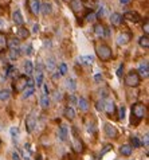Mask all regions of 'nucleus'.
<instances>
[{"mask_svg": "<svg viewBox=\"0 0 149 160\" xmlns=\"http://www.w3.org/2000/svg\"><path fill=\"white\" fill-rule=\"evenodd\" d=\"M132 116L136 118L134 120V124H138L144 117L147 116V106L144 105V104H141V102H137V104H134L132 106Z\"/></svg>", "mask_w": 149, "mask_h": 160, "instance_id": "obj_1", "label": "nucleus"}, {"mask_svg": "<svg viewBox=\"0 0 149 160\" xmlns=\"http://www.w3.org/2000/svg\"><path fill=\"white\" fill-rule=\"evenodd\" d=\"M97 55L101 61L103 62H108L112 59V55H113V51L112 48L108 46V44H99L97 46Z\"/></svg>", "mask_w": 149, "mask_h": 160, "instance_id": "obj_2", "label": "nucleus"}, {"mask_svg": "<svg viewBox=\"0 0 149 160\" xmlns=\"http://www.w3.org/2000/svg\"><path fill=\"white\" fill-rule=\"evenodd\" d=\"M140 81H141V78L138 77V74L136 70H130V72L126 74L125 77V85L126 86H130V88H136L140 85Z\"/></svg>", "mask_w": 149, "mask_h": 160, "instance_id": "obj_3", "label": "nucleus"}, {"mask_svg": "<svg viewBox=\"0 0 149 160\" xmlns=\"http://www.w3.org/2000/svg\"><path fill=\"white\" fill-rule=\"evenodd\" d=\"M138 74V77L140 78H148V75H149V65H148V62H142L141 65H140V68L138 70H136Z\"/></svg>", "mask_w": 149, "mask_h": 160, "instance_id": "obj_4", "label": "nucleus"}, {"mask_svg": "<svg viewBox=\"0 0 149 160\" xmlns=\"http://www.w3.org/2000/svg\"><path fill=\"white\" fill-rule=\"evenodd\" d=\"M26 82H27V78H26V75H20V77L17 78V81L14 83L15 92H23L24 88H26Z\"/></svg>", "mask_w": 149, "mask_h": 160, "instance_id": "obj_5", "label": "nucleus"}, {"mask_svg": "<svg viewBox=\"0 0 149 160\" xmlns=\"http://www.w3.org/2000/svg\"><path fill=\"white\" fill-rule=\"evenodd\" d=\"M105 133H106V136L110 137V139H116L118 135V131L113 124H106V125H105Z\"/></svg>", "mask_w": 149, "mask_h": 160, "instance_id": "obj_6", "label": "nucleus"}, {"mask_svg": "<svg viewBox=\"0 0 149 160\" xmlns=\"http://www.w3.org/2000/svg\"><path fill=\"white\" fill-rule=\"evenodd\" d=\"M124 19L129 20V22H133V23H137V22H140V19H141V16H140L136 11H128V12H125Z\"/></svg>", "mask_w": 149, "mask_h": 160, "instance_id": "obj_7", "label": "nucleus"}, {"mask_svg": "<svg viewBox=\"0 0 149 160\" xmlns=\"http://www.w3.org/2000/svg\"><path fill=\"white\" fill-rule=\"evenodd\" d=\"M130 39H132V35H130L129 32H121L117 37V43L120 44V46H124V44L129 43Z\"/></svg>", "mask_w": 149, "mask_h": 160, "instance_id": "obj_8", "label": "nucleus"}, {"mask_svg": "<svg viewBox=\"0 0 149 160\" xmlns=\"http://www.w3.org/2000/svg\"><path fill=\"white\" fill-rule=\"evenodd\" d=\"M103 112H106L108 116H113L116 113V105L113 101H106L103 106Z\"/></svg>", "mask_w": 149, "mask_h": 160, "instance_id": "obj_9", "label": "nucleus"}, {"mask_svg": "<svg viewBox=\"0 0 149 160\" xmlns=\"http://www.w3.org/2000/svg\"><path fill=\"white\" fill-rule=\"evenodd\" d=\"M12 22H14L16 26H23L24 19H23V15H22L20 10L14 11V14H12Z\"/></svg>", "mask_w": 149, "mask_h": 160, "instance_id": "obj_10", "label": "nucleus"}, {"mask_svg": "<svg viewBox=\"0 0 149 160\" xmlns=\"http://www.w3.org/2000/svg\"><path fill=\"white\" fill-rule=\"evenodd\" d=\"M35 127H36V121H35V117L34 116H28L26 118V128H27V132L31 133L34 132Z\"/></svg>", "mask_w": 149, "mask_h": 160, "instance_id": "obj_11", "label": "nucleus"}, {"mask_svg": "<svg viewBox=\"0 0 149 160\" xmlns=\"http://www.w3.org/2000/svg\"><path fill=\"white\" fill-rule=\"evenodd\" d=\"M30 10L34 15H38L41 12V2L39 0H30Z\"/></svg>", "mask_w": 149, "mask_h": 160, "instance_id": "obj_12", "label": "nucleus"}, {"mask_svg": "<svg viewBox=\"0 0 149 160\" xmlns=\"http://www.w3.org/2000/svg\"><path fill=\"white\" fill-rule=\"evenodd\" d=\"M58 137L60 141H66L67 137H69V129L66 125H60L59 127V131H58Z\"/></svg>", "mask_w": 149, "mask_h": 160, "instance_id": "obj_13", "label": "nucleus"}, {"mask_svg": "<svg viewBox=\"0 0 149 160\" xmlns=\"http://www.w3.org/2000/svg\"><path fill=\"white\" fill-rule=\"evenodd\" d=\"M77 105L82 112H87V110H89V102H87L85 97H79V98L77 100Z\"/></svg>", "mask_w": 149, "mask_h": 160, "instance_id": "obj_14", "label": "nucleus"}, {"mask_svg": "<svg viewBox=\"0 0 149 160\" xmlns=\"http://www.w3.org/2000/svg\"><path fill=\"white\" fill-rule=\"evenodd\" d=\"M70 7L74 12H79L83 8V3L82 0H70Z\"/></svg>", "mask_w": 149, "mask_h": 160, "instance_id": "obj_15", "label": "nucleus"}, {"mask_svg": "<svg viewBox=\"0 0 149 160\" xmlns=\"http://www.w3.org/2000/svg\"><path fill=\"white\" fill-rule=\"evenodd\" d=\"M132 152H133V148L130 147V144H124L120 147V153L122 156H130Z\"/></svg>", "mask_w": 149, "mask_h": 160, "instance_id": "obj_16", "label": "nucleus"}, {"mask_svg": "<svg viewBox=\"0 0 149 160\" xmlns=\"http://www.w3.org/2000/svg\"><path fill=\"white\" fill-rule=\"evenodd\" d=\"M110 22L113 26H120L122 23V15L118 14V12H114V14H112V16H110Z\"/></svg>", "mask_w": 149, "mask_h": 160, "instance_id": "obj_17", "label": "nucleus"}, {"mask_svg": "<svg viewBox=\"0 0 149 160\" xmlns=\"http://www.w3.org/2000/svg\"><path fill=\"white\" fill-rule=\"evenodd\" d=\"M55 68H56V62H55L54 57H50V58H47V61H46V69L49 70V72H54Z\"/></svg>", "mask_w": 149, "mask_h": 160, "instance_id": "obj_18", "label": "nucleus"}, {"mask_svg": "<svg viewBox=\"0 0 149 160\" xmlns=\"http://www.w3.org/2000/svg\"><path fill=\"white\" fill-rule=\"evenodd\" d=\"M65 117H66L67 120H74L75 118V110H74L73 106H67L66 109H65Z\"/></svg>", "mask_w": 149, "mask_h": 160, "instance_id": "obj_19", "label": "nucleus"}, {"mask_svg": "<svg viewBox=\"0 0 149 160\" xmlns=\"http://www.w3.org/2000/svg\"><path fill=\"white\" fill-rule=\"evenodd\" d=\"M94 32H95V35L97 37H99V38H103L105 37V27L101 23H97L94 26Z\"/></svg>", "mask_w": 149, "mask_h": 160, "instance_id": "obj_20", "label": "nucleus"}, {"mask_svg": "<svg viewBox=\"0 0 149 160\" xmlns=\"http://www.w3.org/2000/svg\"><path fill=\"white\" fill-rule=\"evenodd\" d=\"M51 4L50 3H43V4H41V12H42V14L43 15H45V16H47V15H50L51 14Z\"/></svg>", "mask_w": 149, "mask_h": 160, "instance_id": "obj_21", "label": "nucleus"}, {"mask_svg": "<svg viewBox=\"0 0 149 160\" xmlns=\"http://www.w3.org/2000/svg\"><path fill=\"white\" fill-rule=\"evenodd\" d=\"M30 37V31L26 27H20L17 30V38L19 39H27Z\"/></svg>", "mask_w": 149, "mask_h": 160, "instance_id": "obj_22", "label": "nucleus"}, {"mask_svg": "<svg viewBox=\"0 0 149 160\" xmlns=\"http://www.w3.org/2000/svg\"><path fill=\"white\" fill-rule=\"evenodd\" d=\"M138 44L141 47H144V48H149V38H148V35H142V37H140V39H138Z\"/></svg>", "mask_w": 149, "mask_h": 160, "instance_id": "obj_23", "label": "nucleus"}, {"mask_svg": "<svg viewBox=\"0 0 149 160\" xmlns=\"http://www.w3.org/2000/svg\"><path fill=\"white\" fill-rule=\"evenodd\" d=\"M23 66H24L26 74H27V75H31L32 72H34V65H32V62H31V61H26Z\"/></svg>", "mask_w": 149, "mask_h": 160, "instance_id": "obj_24", "label": "nucleus"}, {"mask_svg": "<svg viewBox=\"0 0 149 160\" xmlns=\"http://www.w3.org/2000/svg\"><path fill=\"white\" fill-rule=\"evenodd\" d=\"M7 44H8V47H10V50H15V48H19L20 42L17 38H14V39H10Z\"/></svg>", "mask_w": 149, "mask_h": 160, "instance_id": "obj_25", "label": "nucleus"}, {"mask_svg": "<svg viewBox=\"0 0 149 160\" xmlns=\"http://www.w3.org/2000/svg\"><path fill=\"white\" fill-rule=\"evenodd\" d=\"M78 61H81V63H85V65H93L94 57L93 55H85V57H81V58H78Z\"/></svg>", "mask_w": 149, "mask_h": 160, "instance_id": "obj_26", "label": "nucleus"}, {"mask_svg": "<svg viewBox=\"0 0 149 160\" xmlns=\"http://www.w3.org/2000/svg\"><path fill=\"white\" fill-rule=\"evenodd\" d=\"M23 160H32V158H31V149H30V144H26L24 145Z\"/></svg>", "mask_w": 149, "mask_h": 160, "instance_id": "obj_27", "label": "nucleus"}, {"mask_svg": "<svg viewBox=\"0 0 149 160\" xmlns=\"http://www.w3.org/2000/svg\"><path fill=\"white\" fill-rule=\"evenodd\" d=\"M11 97V92L8 89H2L0 90V101H7Z\"/></svg>", "mask_w": 149, "mask_h": 160, "instance_id": "obj_28", "label": "nucleus"}, {"mask_svg": "<svg viewBox=\"0 0 149 160\" xmlns=\"http://www.w3.org/2000/svg\"><path fill=\"white\" fill-rule=\"evenodd\" d=\"M11 61H16L20 57V48H15V50H10V54H8Z\"/></svg>", "mask_w": 149, "mask_h": 160, "instance_id": "obj_29", "label": "nucleus"}, {"mask_svg": "<svg viewBox=\"0 0 149 160\" xmlns=\"http://www.w3.org/2000/svg\"><path fill=\"white\" fill-rule=\"evenodd\" d=\"M41 106L43 109H47L50 106V98H49V96H45L43 94L41 97Z\"/></svg>", "mask_w": 149, "mask_h": 160, "instance_id": "obj_30", "label": "nucleus"}, {"mask_svg": "<svg viewBox=\"0 0 149 160\" xmlns=\"http://www.w3.org/2000/svg\"><path fill=\"white\" fill-rule=\"evenodd\" d=\"M34 92H35V88H27L26 86L24 90H23V98H30V97L34 94Z\"/></svg>", "mask_w": 149, "mask_h": 160, "instance_id": "obj_31", "label": "nucleus"}, {"mask_svg": "<svg viewBox=\"0 0 149 160\" xmlns=\"http://www.w3.org/2000/svg\"><path fill=\"white\" fill-rule=\"evenodd\" d=\"M66 83H67V89H70V90H75L77 89V83H75V79L74 78H69Z\"/></svg>", "mask_w": 149, "mask_h": 160, "instance_id": "obj_32", "label": "nucleus"}, {"mask_svg": "<svg viewBox=\"0 0 149 160\" xmlns=\"http://www.w3.org/2000/svg\"><path fill=\"white\" fill-rule=\"evenodd\" d=\"M74 149H75L77 152H82L83 151V145L81 143V140H78V139L74 140Z\"/></svg>", "mask_w": 149, "mask_h": 160, "instance_id": "obj_33", "label": "nucleus"}, {"mask_svg": "<svg viewBox=\"0 0 149 160\" xmlns=\"http://www.w3.org/2000/svg\"><path fill=\"white\" fill-rule=\"evenodd\" d=\"M130 141H132V145H130L132 148H140V147H141V141H140L138 137L133 136V137H132V140H130Z\"/></svg>", "mask_w": 149, "mask_h": 160, "instance_id": "obj_34", "label": "nucleus"}, {"mask_svg": "<svg viewBox=\"0 0 149 160\" xmlns=\"http://www.w3.org/2000/svg\"><path fill=\"white\" fill-rule=\"evenodd\" d=\"M10 132H11V136L14 137V140L17 141V139H19V129H17L16 127H12L10 129Z\"/></svg>", "mask_w": 149, "mask_h": 160, "instance_id": "obj_35", "label": "nucleus"}, {"mask_svg": "<svg viewBox=\"0 0 149 160\" xmlns=\"http://www.w3.org/2000/svg\"><path fill=\"white\" fill-rule=\"evenodd\" d=\"M36 85L38 86H42L43 85V73H36Z\"/></svg>", "mask_w": 149, "mask_h": 160, "instance_id": "obj_36", "label": "nucleus"}, {"mask_svg": "<svg viewBox=\"0 0 149 160\" xmlns=\"http://www.w3.org/2000/svg\"><path fill=\"white\" fill-rule=\"evenodd\" d=\"M59 74L60 75L67 74V65L66 63H60V66H59Z\"/></svg>", "mask_w": 149, "mask_h": 160, "instance_id": "obj_37", "label": "nucleus"}, {"mask_svg": "<svg viewBox=\"0 0 149 160\" xmlns=\"http://www.w3.org/2000/svg\"><path fill=\"white\" fill-rule=\"evenodd\" d=\"M95 18H97V16H95L94 12H90V14H87V15L85 16V19H86L87 22H94V20H95Z\"/></svg>", "mask_w": 149, "mask_h": 160, "instance_id": "obj_38", "label": "nucleus"}, {"mask_svg": "<svg viewBox=\"0 0 149 160\" xmlns=\"http://www.w3.org/2000/svg\"><path fill=\"white\" fill-rule=\"evenodd\" d=\"M103 106H105V101L103 100H101L97 102V109L99 110V112H103Z\"/></svg>", "mask_w": 149, "mask_h": 160, "instance_id": "obj_39", "label": "nucleus"}, {"mask_svg": "<svg viewBox=\"0 0 149 160\" xmlns=\"http://www.w3.org/2000/svg\"><path fill=\"white\" fill-rule=\"evenodd\" d=\"M26 86L27 88H35V81L32 78H27V82H26Z\"/></svg>", "mask_w": 149, "mask_h": 160, "instance_id": "obj_40", "label": "nucleus"}, {"mask_svg": "<svg viewBox=\"0 0 149 160\" xmlns=\"http://www.w3.org/2000/svg\"><path fill=\"white\" fill-rule=\"evenodd\" d=\"M125 106H121V108H120V116H118V118H120V120H124L125 118Z\"/></svg>", "mask_w": 149, "mask_h": 160, "instance_id": "obj_41", "label": "nucleus"}, {"mask_svg": "<svg viewBox=\"0 0 149 160\" xmlns=\"http://www.w3.org/2000/svg\"><path fill=\"white\" fill-rule=\"evenodd\" d=\"M85 4L89 8H94L95 7V2H94V0H85Z\"/></svg>", "mask_w": 149, "mask_h": 160, "instance_id": "obj_42", "label": "nucleus"}, {"mask_svg": "<svg viewBox=\"0 0 149 160\" xmlns=\"http://www.w3.org/2000/svg\"><path fill=\"white\" fill-rule=\"evenodd\" d=\"M122 73H124V66H120V68H118V70H117V75H118V77H122Z\"/></svg>", "mask_w": 149, "mask_h": 160, "instance_id": "obj_43", "label": "nucleus"}, {"mask_svg": "<svg viewBox=\"0 0 149 160\" xmlns=\"http://www.w3.org/2000/svg\"><path fill=\"white\" fill-rule=\"evenodd\" d=\"M94 79H95V82H101V81H102V75H101V74H95Z\"/></svg>", "mask_w": 149, "mask_h": 160, "instance_id": "obj_44", "label": "nucleus"}, {"mask_svg": "<svg viewBox=\"0 0 149 160\" xmlns=\"http://www.w3.org/2000/svg\"><path fill=\"white\" fill-rule=\"evenodd\" d=\"M144 31H145V35H148V32H149V23H148V20H145V26H144Z\"/></svg>", "mask_w": 149, "mask_h": 160, "instance_id": "obj_45", "label": "nucleus"}, {"mask_svg": "<svg viewBox=\"0 0 149 160\" xmlns=\"http://www.w3.org/2000/svg\"><path fill=\"white\" fill-rule=\"evenodd\" d=\"M12 160H20L19 153H17V152H14V153H12Z\"/></svg>", "mask_w": 149, "mask_h": 160, "instance_id": "obj_46", "label": "nucleus"}, {"mask_svg": "<svg viewBox=\"0 0 149 160\" xmlns=\"http://www.w3.org/2000/svg\"><path fill=\"white\" fill-rule=\"evenodd\" d=\"M60 78V74H59V72H55V74L52 75V79H54V81H56V79H59Z\"/></svg>", "mask_w": 149, "mask_h": 160, "instance_id": "obj_47", "label": "nucleus"}, {"mask_svg": "<svg viewBox=\"0 0 149 160\" xmlns=\"http://www.w3.org/2000/svg\"><path fill=\"white\" fill-rule=\"evenodd\" d=\"M39 31V24H34V27H32V32L34 34H36Z\"/></svg>", "mask_w": 149, "mask_h": 160, "instance_id": "obj_48", "label": "nucleus"}, {"mask_svg": "<svg viewBox=\"0 0 149 160\" xmlns=\"http://www.w3.org/2000/svg\"><path fill=\"white\" fill-rule=\"evenodd\" d=\"M26 52H27V55H31L32 54V46H31V44L27 47V51H26Z\"/></svg>", "mask_w": 149, "mask_h": 160, "instance_id": "obj_49", "label": "nucleus"}, {"mask_svg": "<svg viewBox=\"0 0 149 160\" xmlns=\"http://www.w3.org/2000/svg\"><path fill=\"white\" fill-rule=\"evenodd\" d=\"M70 102H71V104H77V98L74 96H70Z\"/></svg>", "mask_w": 149, "mask_h": 160, "instance_id": "obj_50", "label": "nucleus"}, {"mask_svg": "<svg viewBox=\"0 0 149 160\" xmlns=\"http://www.w3.org/2000/svg\"><path fill=\"white\" fill-rule=\"evenodd\" d=\"M43 86V92H45V96H49V89H47L46 85H42Z\"/></svg>", "mask_w": 149, "mask_h": 160, "instance_id": "obj_51", "label": "nucleus"}, {"mask_svg": "<svg viewBox=\"0 0 149 160\" xmlns=\"http://www.w3.org/2000/svg\"><path fill=\"white\" fill-rule=\"evenodd\" d=\"M141 144H145V145L148 147V135H145V137H144V140H142Z\"/></svg>", "mask_w": 149, "mask_h": 160, "instance_id": "obj_52", "label": "nucleus"}, {"mask_svg": "<svg viewBox=\"0 0 149 160\" xmlns=\"http://www.w3.org/2000/svg\"><path fill=\"white\" fill-rule=\"evenodd\" d=\"M4 42H6V39H4L3 35H0V44H4Z\"/></svg>", "mask_w": 149, "mask_h": 160, "instance_id": "obj_53", "label": "nucleus"}, {"mask_svg": "<svg viewBox=\"0 0 149 160\" xmlns=\"http://www.w3.org/2000/svg\"><path fill=\"white\" fill-rule=\"evenodd\" d=\"M120 3L121 4H128V3H130V0H120Z\"/></svg>", "mask_w": 149, "mask_h": 160, "instance_id": "obj_54", "label": "nucleus"}, {"mask_svg": "<svg viewBox=\"0 0 149 160\" xmlns=\"http://www.w3.org/2000/svg\"><path fill=\"white\" fill-rule=\"evenodd\" d=\"M2 26H3V20L0 19V27H2Z\"/></svg>", "mask_w": 149, "mask_h": 160, "instance_id": "obj_55", "label": "nucleus"}, {"mask_svg": "<svg viewBox=\"0 0 149 160\" xmlns=\"http://www.w3.org/2000/svg\"><path fill=\"white\" fill-rule=\"evenodd\" d=\"M0 145H2V141H0Z\"/></svg>", "mask_w": 149, "mask_h": 160, "instance_id": "obj_56", "label": "nucleus"}, {"mask_svg": "<svg viewBox=\"0 0 149 160\" xmlns=\"http://www.w3.org/2000/svg\"><path fill=\"white\" fill-rule=\"evenodd\" d=\"M67 2H69V0H67Z\"/></svg>", "mask_w": 149, "mask_h": 160, "instance_id": "obj_57", "label": "nucleus"}]
</instances>
